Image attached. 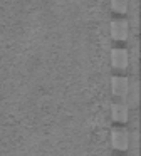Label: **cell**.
I'll return each instance as SVG.
<instances>
[{
  "mask_svg": "<svg viewBox=\"0 0 141 156\" xmlns=\"http://www.w3.org/2000/svg\"><path fill=\"white\" fill-rule=\"evenodd\" d=\"M109 34L118 42L128 41V37H129V24H128V20L126 19H114V20H111Z\"/></svg>",
  "mask_w": 141,
  "mask_h": 156,
  "instance_id": "obj_1",
  "label": "cell"
},
{
  "mask_svg": "<svg viewBox=\"0 0 141 156\" xmlns=\"http://www.w3.org/2000/svg\"><path fill=\"white\" fill-rule=\"evenodd\" d=\"M111 66L116 71H126L129 66V52L121 47L113 49L111 51Z\"/></svg>",
  "mask_w": 141,
  "mask_h": 156,
  "instance_id": "obj_2",
  "label": "cell"
},
{
  "mask_svg": "<svg viewBox=\"0 0 141 156\" xmlns=\"http://www.w3.org/2000/svg\"><path fill=\"white\" fill-rule=\"evenodd\" d=\"M111 91L116 98H126L129 94V79L124 76H114L111 79Z\"/></svg>",
  "mask_w": 141,
  "mask_h": 156,
  "instance_id": "obj_3",
  "label": "cell"
},
{
  "mask_svg": "<svg viewBox=\"0 0 141 156\" xmlns=\"http://www.w3.org/2000/svg\"><path fill=\"white\" fill-rule=\"evenodd\" d=\"M111 144H113L114 149H119V151H124L129 146V134H128L126 129L123 128H116L111 133Z\"/></svg>",
  "mask_w": 141,
  "mask_h": 156,
  "instance_id": "obj_4",
  "label": "cell"
},
{
  "mask_svg": "<svg viewBox=\"0 0 141 156\" xmlns=\"http://www.w3.org/2000/svg\"><path fill=\"white\" fill-rule=\"evenodd\" d=\"M111 116H113L114 121L118 122H126L128 118H129V111H128L126 104H121V102H116V104L111 106Z\"/></svg>",
  "mask_w": 141,
  "mask_h": 156,
  "instance_id": "obj_5",
  "label": "cell"
},
{
  "mask_svg": "<svg viewBox=\"0 0 141 156\" xmlns=\"http://www.w3.org/2000/svg\"><path fill=\"white\" fill-rule=\"evenodd\" d=\"M109 7L116 14H126L129 10V0H109Z\"/></svg>",
  "mask_w": 141,
  "mask_h": 156,
  "instance_id": "obj_6",
  "label": "cell"
}]
</instances>
